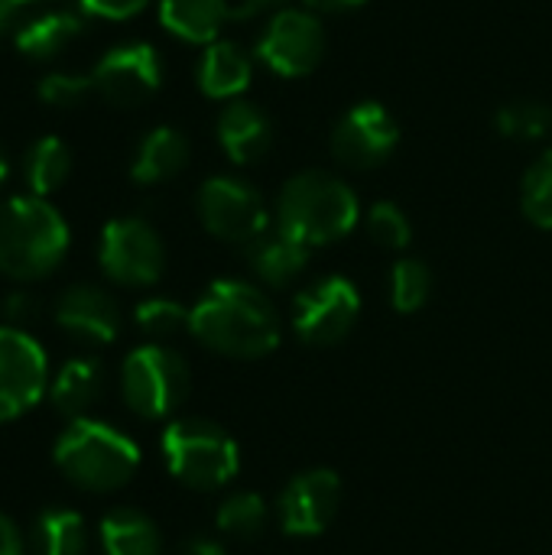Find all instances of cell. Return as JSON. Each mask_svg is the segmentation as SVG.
Segmentation results:
<instances>
[{
    "label": "cell",
    "instance_id": "obj_31",
    "mask_svg": "<svg viewBox=\"0 0 552 555\" xmlns=\"http://www.w3.org/2000/svg\"><path fill=\"white\" fill-rule=\"evenodd\" d=\"M36 91L49 107L68 111V107H78L94 91V81L91 75H81V72H49L42 75Z\"/></svg>",
    "mask_w": 552,
    "mask_h": 555
},
{
    "label": "cell",
    "instance_id": "obj_13",
    "mask_svg": "<svg viewBox=\"0 0 552 555\" xmlns=\"http://www.w3.org/2000/svg\"><path fill=\"white\" fill-rule=\"evenodd\" d=\"M400 140L397 120L377 101L355 104L332 130V153L348 169L381 166Z\"/></svg>",
    "mask_w": 552,
    "mask_h": 555
},
{
    "label": "cell",
    "instance_id": "obj_32",
    "mask_svg": "<svg viewBox=\"0 0 552 555\" xmlns=\"http://www.w3.org/2000/svg\"><path fill=\"white\" fill-rule=\"evenodd\" d=\"M368 234L374 237V244H381L387 250H403L413 241L410 218L394 202H377L371 208V215H368Z\"/></svg>",
    "mask_w": 552,
    "mask_h": 555
},
{
    "label": "cell",
    "instance_id": "obj_29",
    "mask_svg": "<svg viewBox=\"0 0 552 555\" xmlns=\"http://www.w3.org/2000/svg\"><path fill=\"white\" fill-rule=\"evenodd\" d=\"M189 315H192V309H185L176 299H163V296L143 299L133 312L137 328L150 338H172L179 332H189Z\"/></svg>",
    "mask_w": 552,
    "mask_h": 555
},
{
    "label": "cell",
    "instance_id": "obj_6",
    "mask_svg": "<svg viewBox=\"0 0 552 555\" xmlns=\"http://www.w3.org/2000/svg\"><path fill=\"white\" fill-rule=\"evenodd\" d=\"M120 393L140 420H166L189 393V364L163 345L133 348L120 367Z\"/></svg>",
    "mask_w": 552,
    "mask_h": 555
},
{
    "label": "cell",
    "instance_id": "obj_20",
    "mask_svg": "<svg viewBox=\"0 0 552 555\" xmlns=\"http://www.w3.org/2000/svg\"><path fill=\"white\" fill-rule=\"evenodd\" d=\"M185 163H189V140L176 127H156L140 140L130 176L140 185H156L179 176Z\"/></svg>",
    "mask_w": 552,
    "mask_h": 555
},
{
    "label": "cell",
    "instance_id": "obj_36",
    "mask_svg": "<svg viewBox=\"0 0 552 555\" xmlns=\"http://www.w3.org/2000/svg\"><path fill=\"white\" fill-rule=\"evenodd\" d=\"M176 555H224V550H221V543H215L208 537H192L176 550Z\"/></svg>",
    "mask_w": 552,
    "mask_h": 555
},
{
    "label": "cell",
    "instance_id": "obj_25",
    "mask_svg": "<svg viewBox=\"0 0 552 555\" xmlns=\"http://www.w3.org/2000/svg\"><path fill=\"white\" fill-rule=\"evenodd\" d=\"M33 550L36 555H85L88 550V527L81 514L52 507L33 527Z\"/></svg>",
    "mask_w": 552,
    "mask_h": 555
},
{
    "label": "cell",
    "instance_id": "obj_9",
    "mask_svg": "<svg viewBox=\"0 0 552 555\" xmlns=\"http://www.w3.org/2000/svg\"><path fill=\"white\" fill-rule=\"evenodd\" d=\"M361 315L358 286L345 276H325L303 289L293 306V328L306 345L325 348L342 341Z\"/></svg>",
    "mask_w": 552,
    "mask_h": 555
},
{
    "label": "cell",
    "instance_id": "obj_12",
    "mask_svg": "<svg viewBox=\"0 0 552 555\" xmlns=\"http://www.w3.org/2000/svg\"><path fill=\"white\" fill-rule=\"evenodd\" d=\"M322 55H325V29L306 10L277 13L257 42V59L283 78L309 75L322 62Z\"/></svg>",
    "mask_w": 552,
    "mask_h": 555
},
{
    "label": "cell",
    "instance_id": "obj_10",
    "mask_svg": "<svg viewBox=\"0 0 552 555\" xmlns=\"http://www.w3.org/2000/svg\"><path fill=\"white\" fill-rule=\"evenodd\" d=\"M49 387V361L33 335L0 325V423L33 410Z\"/></svg>",
    "mask_w": 552,
    "mask_h": 555
},
{
    "label": "cell",
    "instance_id": "obj_2",
    "mask_svg": "<svg viewBox=\"0 0 552 555\" xmlns=\"http://www.w3.org/2000/svg\"><path fill=\"white\" fill-rule=\"evenodd\" d=\"M65 218L39 195L0 202V273L16 283H36L59 270L68 254Z\"/></svg>",
    "mask_w": 552,
    "mask_h": 555
},
{
    "label": "cell",
    "instance_id": "obj_39",
    "mask_svg": "<svg viewBox=\"0 0 552 555\" xmlns=\"http://www.w3.org/2000/svg\"><path fill=\"white\" fill-rule=\"evenodd\" d=\"M280 3H286V0H241V13H244V20H247V16H254V13L270 10V7H280Z\"/></svg>",
    "mask_w": 552,
    "mask_h": 555
},
{
    "label": "cell",
    "instance_id": "obj_11",
    "mask_svg": "<svg viewBox=\"0 0 552 555\" xmlns=\"http://www.w3.org/2000/svg\"><path fill=\"white\" fill-rule=\"evenodd\" d=\"M94 91L114 107H140L159 91L163 62L150 42H124L104 52L91 72Z\"/></svg>",
    "mask_w": 552,
    "mask_h": 555
},
{
    "label": "cell",
    "instance_id": "obj_27",
    "mask_svg": "<svg viewBox=\"0 0 552 555\" xmlns=\"http://www.w3.org/2000/svg\"><path fill=\"white\" fill-rule=\"evenodd\" d=\"M495 127L511 140H540L552 130V107L540 101H511L498 111Z\"/></svg>",
    "mask_w": 552,
    "mask_h": 555
},
{
    "label": "cell",
    "instance_id": "obj_30",
    "mask_svg": "<svg viewBox=\"0 0 552 555\" xmlns=\"http://www.w3.org/2000/svg\"><path fill=\"white\" fill-rule=\"evenodd\" d=\"M524 215L537 228L552 231V150L543 153L524 176Z\"/></svg>",
    "mask_w": 552,
    "mask_h": 555
},
{
    "label": "cell",
    "instance_id": "obj_28",
    "mask_svg": "<svg viewBox=\"0 0 552 555\" xmlns=\"http://www.w3.org/2000/svg\"><path fill=\"white\" fill-rule=\"evenodd\" d=\"M433 293V273L423 260H400L390 273V302L397 312L410 315L426 306Z\"/></svg>",
    "mask_w": 552,
    "mask_h": 555
},
{
    "label": "cell",
    "instance_id": "obj_15",
    "mask_svg": "<svg viewBox=\"0 0 552 555\" xmlns=\"http://www.w3.org/2000/svg\"><path fill=\"white\" fill-rule=\"evenodd\" d=\"M55 325L81 345H111L120 335V309L114 296L91 283H75L55 299Z\"/></svg>",
    "mask_w": 552,
    "mask_h": 555
},
{
    "label": "cell",
    "instance_id": "obj_40",
    "mask_svg": "<svg viewBox=\"0 0 552 555\" xmlns=\"http://www.w3.org/2000/svg\"><path fill=\"white\" fill-rule=\"evenodd\" d=\"M10 176V156H7V150L0 146V182Z\"/></svg>",
    "mask_w": 552,
    "mask_h": 555
},
{
    "label": "cell",
    "instance_id": "obj_34",
    "mask_svg": "<svg viewBox=\"0 0 552 555\" xmlns=\"http://www.w3.org/2000/svg\"><path fill=\"white\" fill-rule=\"evenodd\" d=\"M85 13L101 20H130L137 16L150 0H78Z\"/></svg>",
    "mask_w": 552,
    "mask_h": 555
},
{
    "label": "cell",
    "instance_id": "obj_7",
    "mask_svg": "<svg viewBox=\"0 0 552 555\" xmlns=\"http://www.w3.org/2000/svg\"><path fill=\"white\" fill-rule=\"evenodd\" d=\"M98 263L111 283L127 286V289H143L163 276L166 250L150 221L114 218L101 231Z\"/></svg>",
    "mask_w": 552,
    "mask_h": 555
},
{
    "label": "cell",
    "instance_id": "obj_8",
    "mask_svg": "<svg viewBox=\"0 0 552 555\" xmlns=\"http://www.w3.org/2000/svg\"><path fill=\"white\" fill-rule=\"evenodd\" d=\"M198 218L208 234L231 244H251L270 228L260 192L231 176H215L198 189Z\"/></svg>",
    "mask_w": 552,
    "mask_h": 555
},
{
    "label": "cell",
    "instance_id": "obj_23",
    "mask_svg": "<svg viewBox=\"0 0 552 555\" xmlns=\"http://www.w3.org/2000/svg\"><path fill=\"white\" fill-rule=\"evenodd\" d=\"M101 546L104 555H163V540L156 524L130 507L111 511L101 520Z\"/></svg>",
    "mask_w": 552,
    "mask_h": 555
},
{
    "label": "cell",
    "instance_id": "obj_1",
    "mask_svg": "<svg viewBox=\"0 0 552 555\" xmlns=\"http://www.w3.org/2000/svg\"><path fill=\"white\" fill-rule=\"evenodd\" d=\"M189 332L215 354L257 361L280 345L283 325L273 302L251 283L218 280L192 306Z\"/></svg>",
    "mask_w": 552,
    "mask_h": 555
},
{
    "label": "cell",
    "instance_id": "obj_41",
    "mask_svg": "<svg viewBox=\"0 0 552 555\" xmlns=\"http://www.w3.org/2000/svg\"><path fill=\"white\" fill-rule=\"evenodd\" d=\"M20 3H29V0H20Z\"/></svg>",
    "mask_w": 552,
    "mask_h": 555
},
{
    "label": "cell",
    "instance_id": "obj_21",
    "mask_svg": "<svg viewBox=\"0 0 552 555\" xmlns=\"http://www.w3.org/2000/svg\"><path fill=\"white\" fill-rule=\"evenodd\" d=\"M101 387H104L101 364L94 358H72L52 377L49 400L72 423V420H81L94 406V400L101 397Z\"/></svg>",
    "mask_w": 552,
    "mask_h": 555
},
{
    "label": "cell",
    "instance_id": "obj_17",
    "mask_svg": "<svg viewBox=\"0 0 552 555\" xmlns=\"http://www.w3.org/2000/svg\"><path fill=\"white\" fill-rule=\"evenodd\" d=\"M247 263L257 280L280 289L306 270L309 247L303 241H296L293 234H286L283 228H267L260 237H254L247 244Z\"/></svg>",
    "mask_w": 552,
    "mask_h": 555
},
{
    "label": "cell",
    "instance_id": "obj_16",
    "mask_svg": "<svg viewBox=\"0 0 552 555\" xmlns=\"http://www.w3.org/2000/svg\"><path fill=\"white\" fill-rule=\"evenodd\" d=\"M218 143L231 163L251 166V163L264 159L273 143L270 117L260 107H254L251 101H231L218 117Z\"/></svg>",
    "mask_w": 552,
    "mask_h": 555
},
{
    "label": "cell",
    "instance_id": "obj_5",
    "mask_svg": "<svg viewBox=\"0 0 552 555\" xmlns=\"http://www.w3.org/2000/svg\"><path fill=\"white\" fill-rule=\"evenodd\" d=\"M163 459L169 475L192 491H218L241 468L238 442L208 420L169 423L163 433Z\"/></svg>",
    "mask_w": 552,
    "mask_h": 555
},
{
    "label": "cell",
    "instance_id": "obj_24",
    "mask_svg": "<svg viewBox=\"0 0 552 555\" xmlns=\"http://www.w3.org/2000/svg\"><path fill=\"white\" fill-rule=\"evenodd\" d=\"M72 172V150L59 137H39L23 159V176L29 185V195H52Z\"/></svg>",
    "mask_w": 552,
    "mask_h": 555
},
{
    "label": "cell",
    "instance_id": "obj_18",
    "mask_svg": "<svg viewBox=\"0 0 552 555\" xmlns=\"http://www.w3.org/2000/svg\"><path fill=\"white\" fill-rule=\"evenodd\" d=\"M228 20H244L241 7L224 0H159V23L185 42L211 46Z\"/></svg>",
    "mask_w": 552,
    "mask_h": 555
},
{
    "label": "cell",
    "instance_id": "obj_4",
    "mask_svg": "<svg viewBox=\"0 0 552 555\" xmlns=\"http://www.w3.org/2000/svg\"><path fill=\"white\" fill-rule=\"evenodd\" d=\"M358 195L329 172L293 176L277 202V228H283L306 247L342 241L358 224Z\"/></svg>",
    "mask_w": 552,
    "mask_h": 555
},
{
    "label": "cell",
    "instance_id": "obj_3",
    "mask_svg": "<svg viewBox=\"0 0 552 555\" xmlns=\"http://www.w3.org/2000/svg\"><path fill=\"white\" fill-rule=\"evenodd\" d=\"M52 462L68 485L88 494H111L137 475L140 449L127 433L81 416L55 439Z\"/></svg>",
    "mask_w": 552,
    "mask_h": 555
},
{
    "label": "cell",
    "instance_id": "obj_38",
    "mask_svg": "<svg viewBox=\"0 0 552 555\" xmlns=\"http://www.w3.org/2000/svg\"><path fill=\"white\" fill-rule=\"evenodd\" d=\"M309 10H322V13H342V10H355L364 7L368 0H303Z\"/></svg>",
    "mask_w": 552,
    "mask_h": 555
},
{
    "label": "cell",
    "instance_id": "obj_19",
    "mask_svg": "<svg viewBox=\"0 0 552 555\" xmlns=\"http://www.w3.org/2000/svg\"><path fill=\"white\" fill-rule=\"evenodd\" d=\"M85 29V20L72 10H49V13H39L26 23H20V29L13 33V42L16 49L26 55V59H36V62H49L55 59L62 49H68Z\"/></svg>",
    "mask_w": 552,
    "mask_h": 555
},
{
    "label": "cell",
    "instance_id": "obj_26",
    "mask_svg": "<svg viewBox=\"0 0 552 555\" xmlns=\"http://www.w3.org/2000/svg\"><path fill=\"white\" fill-rule=\"evenodd\" d=\"M215 524L224 537H234V540H257L264 530H267V504L260 494L254 491H241V494H231L218 514H215Z\"/></svg>",
    "mask_w": 552,
    "mask_h": 555
},
{
    "label": "cell",
    "instance_id": "obj_33",
    "mask_svg": "<svg viewBox=\"0 0 552 555\" xmlns=\"http://www.w3.org/2000/svg\"><path fill=\"white\" fill-rule=\"evenodd\" d=\"M36 315H39V299H36L33 293L16 289V293H10V296L3 299V319H7L10 328H20V325L33 322Z\"/></svg>",
    "mask_w": 552,
    "mask_h": 555
},
{
    "label": "cell",
    "instance_id": "obj_22",
    "mask_svg": "<svg viewBox=\"0 0 552 555\" xmlns=\"http://www.w3.org/2000/svg\"><path fill=\"white\" fill-rule=\"evenodd\" d=\"M251 85V59L224 39H215L198 62V88L205 98H241Z\"/></svg>",
    "mask_w": 552,
    "mask_h": 555
},
{
    "label": "cell",
    "instance_id": "obj_14",
    "mask_svg": "<svg viewBox=\"0 0 552 555\" xmlns=\"http://www.w3.org/2000/svg\"><path fill=\"white\" fill-rule=\"evenodd\" d=\"M338 504H342V478L332 468H312L296 475L283 488L277 501V520L290 537H319L335 520Z\"/></svg>",
    "mask_w": 552,
    "mask_h": 555
},
{
    "label": "cell",
    "instance_id": "obj_37",
    "mask_svg": "<svg viewBox=\"0 0 552 555\" xmlns=\"http://www.w3.org/2000/svg\"><path fill=\"white\" fill-rule=\"evenodd\" d=\"M20 29V0H0V39Z\"/></svg>",
    "mask_w": 552,
    "mask_h": 555
},
{
    "label": "cell",
    "instance_id": "obj_35",
    "mask_svg": "<svg viewBox=\"0 0 552 555\" xmlns=\"http://www.w3.org/2000/svg\"><path fill=\"white\" fill-rule=\"evenodd\" d=\"M0 555H23V537L10 517L0 514Z\"/></svg>",
    "mask_w": 552,
    "mask_h": 555
}]
</instances>
